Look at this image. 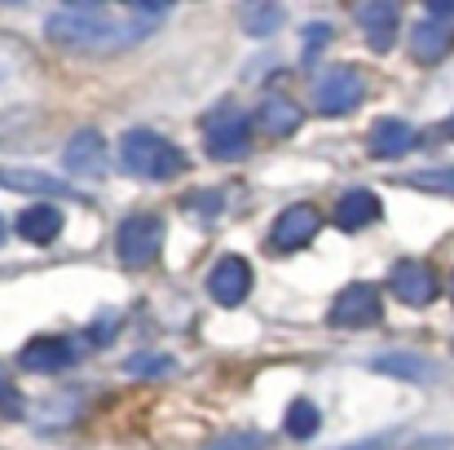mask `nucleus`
<instances>
[{
  "label": "nucleus",
  "mask_w": 454,
  "mask_h": 450,
  "mask_svg": "<svg viewBox=\"0 0 454 450\" xmlns=\"http://www.w3.org/2000/svg\"><path fill=\"white\" fill-rule=\"evenodd\" d=\"M411 146H415V129L402 124V120H380L371 129V154L375 159H397V154H406Z\"/></svg>",
  "instance_id": "16"
},
{
  "label": "nucleus",
  "mask_w": 454,
  "mask_h": 450,
  "mask_svg": "<svg viewBox=\"0 0 454 450\" xmlns=\"http://www.w3.org/2000/svg\"><path fill=\"white\" fill-rule=\"evenodd\" d=\"M446 129H450V138H454V120H450V124H446Z\"/></svg>",
  "instance_id": "31"
},
{
  "label": "nucleus",
  "mask_w": 454,
  "mask_h": 450,
  "mask_svg": "<svg viewBox=\"0 0 454 450\" xmlns=\"http://www.w3.org/2000/svg\"><path fill=\"white\" fill-rule=\"evenodd\" d=\"M450 296H454V279H450Z\"/></svg>",
  "instance_id": "32"
},
{
  "label": "nucleus",
  "mask_w": 454,
  "mask_h": 450,
  "mask_svg": "<svg viewBox=\"0 0 454 450\" xmlns=\"http://www.w3.org/2000/svg\"><path fill=\"white\" fill-rule=\"evenodd\" d=\"M442 292V283H437V274L424 265V261H402V265H393V296L402 300V304H411V309H424V304H433Z\"/></svg>",
  "instance_id": "8"
},
{
  "label": "nucleus",
  "mask_w": 454,
  "mask_h": 450,
  "mask_svg": "<svg viewBox=\"0 0 454 450\" xmlns=\"http://www.w3.org/2000/svg\"><path fill=\"white\" fill-rule=\"evenodd\" d=\"M0 186L27 190V194H53V199L67 194V181H58L49 172H31V168H0Z\"/></svg>",
  "instance_id": "18"
},
{
  "label": "nucleus",
  "mask_w": 454,
  "mask_h": 450,
  "mask_svg": "<svg viewBox=\"0 0 454 450\" xmlns=\"http://www.w3.org/2000/svg\"><path fill=\"white\" fill-rule=\"evenodd\" d=\"M384 318V304H380V292L371 288V283H353V288H344L335 304H331V322L335 327H375Z\"/></svg>",
  "instance_id": "6"
},
{
  "label": "nucleus",
  "mask_w": 454,
  "mask_h": 450,
  "mask_svg": "<svg viewBox=\"0 0 454 450\" xmlns=\"http://www.w3.org/2000/svg\"><path fill=\"white\" fill-rule=\"evenodd\" d=\"M362 93H366L362 71H353V67H331V71L313 84V107H317L322 115H348V111L362 102Z\"/></svg>",
  "instance_id": "4"
},
{
  "label": "nucleus",
  "mask_w": 454,
  "mask_h": 450,
  "mask_svg": "<svg viewBox=\"0 0 454 450\" xmlns=\"http://www.w3.org/2000/svg\"><path fill=\"white\" fill-rule=\"evenodd\" d=\"M317 225H322L317 208L296 203V208H287V212L274 221V230H270V248H274V252H301L304 243H313Z\"/></svg>",
  "instance_id": "7"
},
{
  "label": "nucleus",
  "mask_w": 454,
  "mask_h": 450,
  "mask_svg": "<svg viewBox=\"0 0 454 450\" xmlns=\"http://www.w3.org/2000/svg\"><path fill=\"white\" fill-rule=\"evenodd\" d=\"M287 433L296 438V442H309L313 433H317V424H322V411L313 407V402H304V398H296L292 407H287Z\"/></svg>",
  "instance_id": "19"
},
{
  "label": "nucleus",
  "mask_w": 454,
  "mask_h": 450,
  "mask_svg": "<svg viewBox=\"0 0 454 450\" xmlns=\"http://www.w3.org/2000/svg\"><path fill=\"white\" fill-rule=\"evenodd\" d=\"M120 163H124L129 177L168 181V177H176V172L185 168V150L172 146V142H168L163 133H154V129H133V133H124V142H120Z\"/></svg>",
  "instance_id": "2"
},
{
  "label": "nucleus",
  "mask_w": 454,
  "mask_h": 450,
  "mask_svg": "<svg viewBox=\"0 0 454 450\" xmlns=\"http://www.w3.org/2000/svg\"><path fill=\"white\" fill-rule=\"evenodd\" d=\"M129 371H133V375H146V371H163V375H168V371H172V358L142 353V358H133V362H129Z\"/></svg>",
  "instance_id": "25"
},
{
  "label": "nucleus",
  "mask_w": 454,
  "mask_h": 450,
  "mask_svg": "<svg viewBox=\"0 0 454 450\" xmlns=\"http://www.w3.org/2000/svg\"><path fill=\"white\" fill-rule=\"evenodd\" d=\"M252 146V120L234 107H221L207 115V154L212 159H243Z\"/></svg>",
  "instance_id": "5"
},
{
  "label": "nucleus",
  "mask_w": 454,
  "mask_h": 450,
  "mask_svg": "<svg viewBox=\"0 0 454 450\" xmlns=\"http://www.w3.org/2000/svg\"><path fill=\"white\" fill-rule=\"evenodd\" d=\"M168 4L159 0H129V4H58L49 13V40L62 49H84V53H111L146 40Z\"/></svg>",
  "instance_id": "1"
},
{
  "label": "nucleus",
  "mask_w": 454,
  "mask_h": 450,
  "mask_svg": "<svg viewBox=\"0 0 454 450\" xmlns=\"http://www.w3.org/2000/svg\"><path fill=\"white\" fill-rule=\"evenodd\" d=\"M415 450H454V442H446V438H433V442H415Z\"/></svg>",
  "instance_id": "28"
},
{
  "label": "nucleus",
  "mask_w": 454,
  "mask_h": 450,
  "mask_svg": "<svg viewBox=\"0 0 454 450\" xmlns=\"http://www.w3.org/2000/svg\"><path fill=\"white\" fill-rule=\"evenodd\" d=\"M397 22H402V9L388 4V0H371V4H357V27L366 36V44L375 53H388L393 40H397Z\"/></svg>",
  "instance_id": "10"
},
{
  "label": "nucleus",
  "mask_w": 454,
  "mask_h": 450,
  "mask_svg": "<svg viewBox=\"0 0 454 450\" xmlns=\"http://www.w3.org/2000/svg\"><path fill=\"white\" fill-rule=\"evenodd\" d=\"M353 450H384V442H362V446H353Z\"/></svg>",
  "instance_id": "29"
},
{
  "label": "nucleus",
  "mask_w": 454,
  "mask_h": 450,
  "mask_svg": "<svg viewBox=\"0 0 454 450\" xmlns=\"http://www.w3.org/2000/svg\"><path fill=\"white\" fill-rule=\"evenodd\" d=\"M428 18H437V22H442V18H454V0H433V4H428Z\"/></svg>",
  "instance_id": "27"
},
{
  "label": "nucleus",
  "mask_w": 454,
  "mask_h": 450,
  "mask_svg": "<svg viewBox=\"0 0 454 450\" xmlns=\"http://www.w3.org/2000/svg\"><path fill=\"white\" fill-rule=\"evenodd\" d=\"M247 292H252V265L243 257H221L207 274V296L216 304H243Z\"/></svg>",
  "instance_id": "9"
},
{
  "label": "nucleus",
  "mask_w": 454,
  "mask_h": 450,
  "mask_svg": "<svg viewBox=\"0 0 454 450\" xmlns=\"http://www.w3.org/2000/svg\"><path fill=\"white\" fill-rule=\"evenodd\" d=\"M278 22H287V13H283L278 4H247V9H243V27H247V36H274Z\"/></svg>",
  "instance_id": "20"
},
{
  "label": "nucleus",
  "mask_w": 454,
  "mask_h": 450,
  "mask_svg": "<svg viewBox=\"0 0 454 450\" xmlns=\"http://www.w3.org/2000/svg\"><path fill=\"white\" fill-rule=\"evenodd\" d=\"M75 344H67V340H58V336H40V340H31L22 353H18V362L27 367V371H40V375H58V371H67V367H75Z\"/></svg>",
  "instance_id": "11"
},
{
  "label": "nucleus",
  "mask_w": 454,
  "mask_h": 450,
  "mask_svg": "<svg viewBox=\"0 0 454 450\" xmlns=\"http://www.w3.org/2000/svg\"><path fill=\"white\" fill-rule=\"evenodd\" d=\"M375 371H388V375H402V380H428L433 367L424 358H406V353H388V358H375Z\"/></svg>",
  "instance_id": "21"
},
{
  "label": "nucleus",
  "mask_w": 454,
  "mask_h": 450,
  "mask_svg": "<svg viewBox=\"0 0 454 450\" xmlns=\"http://www.w3.org/2000/svg\"><path fill=\"white\" fill-rule=\"evenodd\" d=\"M415 190H433V194H450L454 199V168H433V172H415L411 177Z\"/></svg>",
  "instance_id": "22"
},
{
  "label": "nucleus",
  "mask_w": 454,
  "mask_h": 450,
  "mask_svg": "<svg viewBox=\"0 0 454 450\" xmlns=\"http://www.w3.org/2000/svg\"><path fill=\"white\" fill-rule=\"evenodd\" d=\"M221 194H212V190H199L194 199H190V212H199V217H221Z\"/></svg>",
  "instance_id": "24"
},
{
  "label": "nucleus",
  "mask_w": 454,
  "mask_h": 450,
  "mask_svg": "<svg viewBox=\"0 0 454 450\" xmlns=\"http://www.w3.org/2000/svg\"><path fill=\"white\" fill-rule=\"evenodd\" d=\"M67 168L75 177H102L106 172V138L98 129H80L67 142Z\"/></svg>",
  "instance_id": "12"
},
{
  "label": "nucleus",
  "mask_w": 454,
  "mask_h": 450,
  "mask_svg": "<svg viewBox=\"0 0 454 450\" xmlns=\"http://www.w3.org/2000/svg\"><path fill=\"white\" fill-rule=\"evenodd\" d=\"M326 40H331V31H326V27H309V49H304V62H313L317 44H326Z\"/></svg>",
  "instance_id": "26"
},
{
  "label": "nucleus",
  "mask_w": 454,
  "mask_h": 450,
  "mask_svg": "<svg viewBox=\"0 0 454 450\" xmlns=\"http://www.w3.org/2000/svg\"><path fill=\"white\" fill-rule=\"evenodd\" d=\"M450 49H454V27L450 22L424 18V22L411 31V58H415V62H442Z\"/></svg>",
  "instance_id": "13"
},
{
  "label": "nucleus",
  "mask_w": 454,
  "mask_h": 450,
  "mask_svg": "<svg viewBox=\"0 0 454 450\" xmlns=\"http://www.w3.org/2000/svg\"><path fill=\"white\" fill-rule=\"evenodd\" d=\"M301 107L292 102V98H283V93H270L265 102H261V111H256V129H265V133H274V138H292L296 129H301Z\"/></svg>",
  "instance_id": "15"
},
{
  "label": "nucleus",
  "mask_w": 454,
  "mask_h": 450,
  "mask_svg": "<svg viewBox=\"0 0 454 450\" xmlns=\"http://www.w3.org/2000/svg\"><path fill=\"white\" fill-rule=\"evenodd\" d=\"M212 450H265V438H261V433H230V438H221Z\"/></svg>",
  "instance_id": "23"
},
{
  "label": "nucleus",
  "mask_w": 454,
  "mask_h": 450,
  "mask_svg": "<svg viewBox=\"0 0 454 450\" xmlns=\"http://www.w3.org/2000/svg\"><path fill=\"white\" fill-rule=\"evenodd\" d=\"M375 221H380V199L371 190H344L340 194V203H335V225L340 230L357 234V230H366Z\"/></svg>",
  "instance_id": "14"
},
{
  "label": "nucleus",
  "mask_w": 454,
  "mask_h": 450,
  "mask_svg": "<svg viewBox=\"0 0 454 450\" xmlns=\"http://www.w3.org/2000/svg\"><path fill=\"white\" fill-rule=\"evenodd\" d=\"M18 234L31 239V243H53L62 234V212L53 203H35L18 217Z\"/></svg>",
  "instance_id": "17"
},
{
  "label": "nucleus",
  "mask_w": 454,
  "mask_h": 450,
  "mask_svg": "<svg viewBox=\"0 0 454 450\" xmlns=\"http://www.w3.org/2000/svg\"><path fill=\"white\" fill-rule=\"evenodd\" d=\"M159 248H163V221L159 217H129L115 234V252H120V265L124 270H146L159 261Z\"/></svg>",
  "instance_id": "3"
},
{
  "label": "nucleus",
  "mask_w": 454,
  "mask_h": 450,
  "mask_svg": "<svg viewBox=\"0 0 454 450\" xmlns=\"http://www.w3.org/2000/svg\"><path fill=\"white\" fill-rule=\"evenodd\" d=\"M0 243H4V221H0Z\"/></svg>",
  "instance_id": "30"
}]
</instances>
